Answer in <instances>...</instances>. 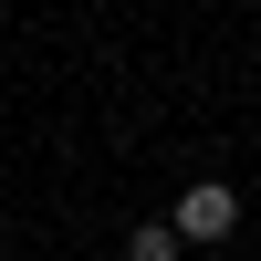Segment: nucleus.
Returning a JSON list of instances; mask_svg holds the SVG:
<instances>
[{
	"instance_id": "obj_1",
	"label": "nucleus",
	"mask_w": 261,
	"mask_h": 261,
	"mask_svg": "<svg viewBox=\"0 0 261 261\" xmlns=\"http://www.w3.org/2000/svg\"><path fill=\"white\" fill-rule=\"evenodd\" d=\"M167 220H178V241H230V230H241V199H230L220 178H199V188H178Z\"/></svg>"
},
{
	"instance_id": "obj_2",
	"label": "nucleus",
	"mask_w": 261,
	"mask_h": 261,
	"mask_svg": "<svg viewBox=\"0 0 261 261\" xmlns=\"http://www.w3.org/2000/svg\"><path fill=\"white\" fill-rule=\"evenodd\" d=\"M188 241H178V220H146V230H125V261H178Z\"/></svg>"
}]
</instances>
